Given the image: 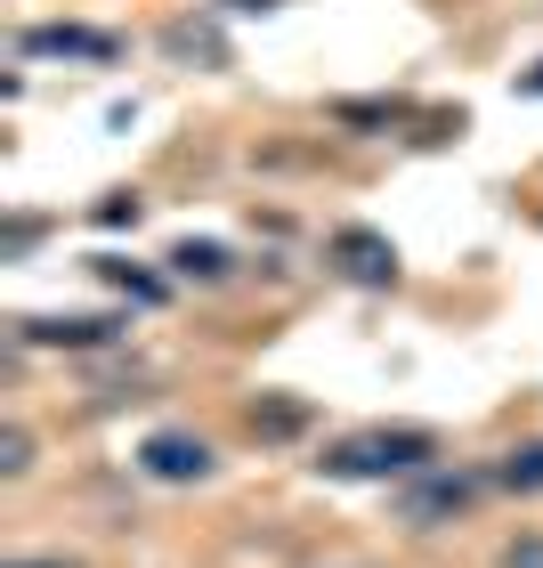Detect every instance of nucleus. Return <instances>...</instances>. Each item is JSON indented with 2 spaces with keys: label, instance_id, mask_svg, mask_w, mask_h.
<instances>
[{
  "label": "nucleus",
  "instance_id": "nucleus-1",
  "mask_svg": "<svg viewBox=\"0 0 543 568\" xmlns=\"http://www.w3.org/2000/svg\"><path fill=\"white\" fill-rule=\"evenodd\" d=\"M438 463V438L413 430V423H373V430H349L325 447V471L332 479H413Z\"/></svg>",
  "mask_w": 543,
  "mask_h": 568
},
{
  "label": "nucleus",
  "instance_id": "nucleus-2",
  "mask_svg": "<svg viewBox=\"0 0 543 568\" xmlns=\"http://www.w3.org/2000/svg\"><path fill=\"white\" fill-rule=\"evenodd\" d=\"M471 504H479V479L471 471H413L406 496H398L406 528H438V520H454V511H471Z\"/></svg>",
  "mask_w": 543,
  "mask_h": 568
},
{
  "label": "nucleus",
  "instance_id": "nucleus-3",
  "mask_svg": "<svg viewBox=\"0 0 543 568\" xmlns=\"http://www.w3.org/2000/svg\"><path fill=\"white\" fill-rule=\"evenodd\" d=\"M139 463H146V479H171V487L212 479V447H203L195 430H154L146 447H139Z\"/></svg>",
  "mask_w": 543,
  "mask_h": 568
},
{
  "label": "nucleus",
  "instance_id": "nucleus-4",
  "mask_svg": "<svg viewBox=\"0 0 543 568\" xmlns=\"http://www.w3.org/2000/svg\"><path fill=\"white\" fill-rule=\"evenodd\" d=\"M24 58H90V65H106L114 58V33H90V24H24Z\"/></svg>",
  "mask_w": 543,
  "mask_h": 568
},
{
  "label": "nucleus",
  "instance_id": "nucleus-5",
  "mask_svg": "<svg viewBox=\"0 0 543 568\" xmlns=\"http://www.w3.org/2000/svg\"><path fill=\"white\" fill-rule=\"evenodd\" d=\"M332 252L349 261V276L357 284H390L398 276V252L381 244V236H366V227H349V236H332Z\"/></svg>",
  "mask_w": 543,
  "mask_h": 568
},
{
  "label": "nucleus",
  "instance_id": "nucleus-6",
  "mask_svg": "<svg viewBox=\"0 0 543 568\" xmlns=\"http://www.w3.org/2000/svg\"><path fill=\"white\" fill-rule=\"evenodd\" d=\"M24 342H65V349H98V342H114V317H33V325H24Z\"/></svg>",
  "mask_w": 543,
  "mask_h": 568
},
{
  "label": "nucleus",
  "instance_id": "nucleus-7",
  "mask_svg": "<svg viewBox=\"0 0 543 568\" xmlns=\"http://www.w3.org/2000/svg\"><path fill=\"white\" fill-rule=\"evenodd\" d=\"M495 479L511 487V496H543V438H535V447H511L495 463Z\"/></svg>",
  "mask_w": 543,
  "mask_h": 568
},
{
  "label": "nucleus",
  "instance_id": "nucleus-8",
  "mask_svg": "<svg viewBox=\"0 0 543 568\" xmlns=\"http://www.w3.org/2000/svg\"><path fill=\"white\" fill-rule=\"evenodd\" d=\"M24 471H33V430L9 423L0 430V479H24Z\"/></svg>",
  "mask_w": 543,
  "mask_h": 568
},
{
  "label": "nucleus",
  "instance_id": "nucleus-9",
  "mask_svg": "<svg viewBox=\"0 0 543 568\" xmlns=\"http://www.w3.org/2000/svg\"><path fill=\"white\" fill-rule=\"evenodd\" d=\"M171 268H187V276H227V252H219V244H178Z\"/></svg>",
  "mask_w": 543,
  "mask_h": 568
},
{
  "label": "nucleus",
  "instance_id": "nucleus-10",
  "mask_svg": "<svg viewBox=\"0 0 543 568\" xmlns=\"http://www.w3.org/2000/svg\"><path fill=\"white\" fill-rule=\"evenodd\" d=\"M495 568H543V528H527V536H511V545L495 552Z\"/></svg>",
  "mask_w": 543,
  "mask_h": 568
},
{
  "label": "nucleus",
  "instance_id": "nucleus-11",
  "mask_svg": "<svg viewBox=\"0 0 543 568\" xmlns=\"http://www.w3.org/2000/svg\"><path fill=\"white\" fill-rule=\"evenodd\" d=\"M252 430H260V438H293L300 430V406H252Z\"/></svg>",
  "mask_w": 543,
  "mask_h": 568
},
{
  "label": "nucleus",
  "instance_id": "nucleus-12",
  "mask_svg": "<svg viewBox=\"0 0 543 568\" xmlns=\"http://www.w3.org/2000/svg\"><path fill=\"white\" fill-rule=\"evenodd\" d=\"M98 220H106V227H122V220H139V195H106V203H98Z\"/></svg>",
  "mask_w": 543,
  "mask_h": 568
},
{
  "label": "nucleus",
  "instance_id": "nucleus-13",
  "mask_svg": "<svg viewBox=\"0 0 543 568\" xmlns=\"http://www.w3.org/2000/svg\"><path fill=\"white\" fill-rule=\"evenodd\" d=\"M527 98H543V65H535V73H527Z\"/></svg>",
  "mask_w": 543,
  "mask_h": 568
},
{
  "label": "nucleus",
  "instance_id": "nucleus-14",
  "mask_svg": "<svg viewBox=\"0 0 543 568\" xmlns=\"http://www.w3.org/2000/svg\"><path fill=\"white\" fill-rule=\"evenodd\" d=\"M17 568H73V560H17Z\"/></svg>",
  "mask_w": 543,
  "mask_h": 568
}]
</instances>
